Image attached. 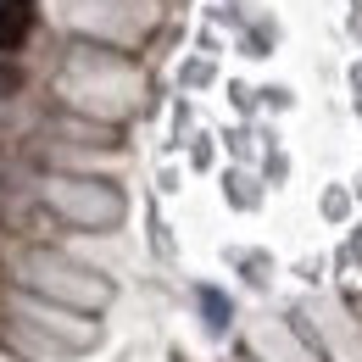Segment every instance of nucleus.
<instances>
[{"instance_id":"obj_1","label":"nucleus","mask_w":362,"mask_h":362,"mask_svg":"<svg viewBox=\"0 0 362 362\" xmlns=\"http://www.w3.org/2000/svg\"><path fill=\"white\" fill-rule=\"evenodd\" d=\"M40 23V0H0V56H17Z\"/></svg>"},{"instance_id":"obj_2","label":"nucleus","mask_w":362,"mask_h":362,"mask_svg":"<svg viewBox=\"0 0 362 362\" xmlns=\"http://www.w3.org/2000/svg\"><path fill=\"white\" fill-rule=\"evenodd\" d=\"M17 90H23V67H17L11 56H0V100H6V95H17Z\"/></svg>"}]
</instances>
